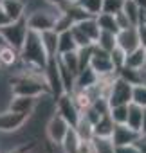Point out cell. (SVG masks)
Here are the masks:
<instances>
[{
	"instance_id": "obj_1",
	"label": "cell",
	"mask_w": 146,
	"mask_h": 153,
	"mask_svg": "<svg viewBox=\"0 0 146 153\" xmlns=\"http://www.w3.org/2000/svg\"><path fill=\"white\" fill-rule=\"evenodd\" d=\"M18 54H20L22 63H25L33 68H40V70H43L47 61H49V56H47V52L42 45V40H40V33L31 31V29L27 31L25 40H24Z\"/></svg>"
},
{
	"instance_id": "obj_2",
	"label": "cell",
	"mask_w": 146,
	"mask_h": 153,
	"mask_svg": "<svg viewBox=\"0 0 146 153\" xmlns=\"http://www.w3.org/2000/svg\"><path fill=\"white\" fill-rule=\"evenodd\" d=\"M61 11H63V9H61L60 6H51V7H45V9L33 11V13L25 15L27 29L36 31V33H42V31L52 29V27H54V22H56L58 15H60Z\"/></svg>"
},
{
	"instance_id": "obj_3",
	"label": "cell",
	"mask_w": 146,
	"mask_h": 153,
	"mask_svg": "<svg viewBox=\"0 0 146 153\" xmlns=\"http://www.w3.org/2000/svg\"><path fill=\"white\" fill-rule=\"evenodd\" d=\"M27 22H25V16L18 18V20H13V22H7L6 25L0 27V34H2L4 42L11 47H15L16 51H20L24 40H25V34H27Z\"/></svg>"
},
{
	"instance_id": "obj_4",
	"label": "cell",
	"mask_w": 146,
	"mask_h": 153,
	"mask_svg": "<svg viewBox=\"0 0 146 153\" xmlns=\"http://www.w3.org/2000/svg\"><path fill=\"white\" fill-rule=\"evenodd\" d=\"M69 128H70L69 123H67V121L56 112V108H54V112H52V114L49 115V119L45 121V126H43V137L47 139V142L60 146Z\"/></svg>"
},
{
	"instance_id": "obj_5",
	"label": "cell",
	"mask_w": 146,
	"mask_h": 153,
	"mask_svg": "<svg viewBox=\"0 0 146 153\" xmlns=\"http://www.w3.org/2000/svg\"><path fill=\"white\" fill-rule=\"evenodd\" d=\"M132 87L130 83H126L124 79H121L119 76H114V79L108 87V92H107V99H108V105L110 106H115V105H128L132 101Z\"/></svg>"
},
{
	"instance_id": "obj_6",
	"label": "cell",
	"mask_w": 146,
	"mask_h": 153,
	"mask_svg": "<svg viewBox=\"0 0 146 153\" xmlns=\"http://www.w3.org/2000/svg\"><path fill=\"white\" fill-rule=\"evenodd\" d=\"M89 67H90L98 76H110V74H115L114 65H112V59H110V54H108L107 51L99 49L98 45L92 47V54H90Z\"/></svg>"
},
{
	"instance_id": "obj_7",
	"label": "cell",
	"mask_w": 146,
	"mask_h": 153,
	"mask_svg": "<svg viewBox=\"0 0 146 153\" xmlns=\"http://www.w3.org/2000/svg\"><path fill=\"white\" fill-rule=\"evenodd\" d=\"M54 108H56V112L69 123V126L70 128H74L76 126V123H78V119H80V110L76 108V105H74V101H72V97H70V94H61L56 101H54Z\"/></svg>"
},
{
	"instance_id": "obj_8",
	"label": "cell",
	"mask_w": 146,
	"mask_h": 153,
	"mask_svg": "<svg viewBox=\"0 0 146 153\" xmlns=\"http://www.w3.org/2000/svg\"><path fill=\"white\" fill-rule=\"evenodd\" d=\"M27 117L29 115H25V114H18V112H15V110H2L0 112V131H16V130H20L24 124H25V121H27Z\"/></svg>"
},
{
	"instance_id": "obj_9",
	"label": "cell",
	"mask_w": 146,
	"mask_h": 153,
	"mask_svg": "<svg viewBox=\"0 0 146 153\" xmlns=\"http://www.w3.org/2000/svg\"><path fill=\"white\" fill-rule=\"evenodd\" d=\"M139 137H141V133L135 131V130H132V128L126 126V124H114V130H112V135H110L114 146L132 144V142H135Z\"/></svg>"
},
{
	"instance_id": "obj_10",
	"label": "cell",
	"mask_w": 146,
	"mask_h": 153,
	"mask_svg": "<svg viewBox=\"0 0 146 153\" xmlns=\"http://www.w3.org/2000/svg\"><path fill=\"white\" fill-rule=\"evenodd\" d=\"M115 43H117V47H121L124 52H130V51L141 47L139 36H137V31H135V25H132V27H128V29H121V31L115 34Z\"/></svg>"
},
{
	"instance_id": "obj_11",
	"label": "cell",
	"mask_w": 146,
	"mask_h": 153,
	"mask_svg": "<svg viewBox=\"0 0 146 153\" xmlns=\"http://www.w3.org/2000/svg\"><path fill=\"white\" fill-rule=\"evenodd\" d=\"M0 7H2V11L7 15L11 22L25 16V0H2Z\"/></svg>"
},
{
	"instance_id": "obj_12",
	"label": "cell",
	"mask_w": 146,
	"mask_h": 153,
	"mask_svg": "<svg viewBox=\"0 0 146 153\" xmlns=\"http://www.w3.org/2000/svg\"><path fill=\"white\" fill-rule=\"evenodd\" d=\"M36 99L38 97H29V96H13L11 101H9V110H15L18 114H25L29 115L36 105Z\"/></svg>"
},
{
	"instance_id": "obj_13",
	"label": "cell",
	"mask_w": 146,
	"mask_h": 153,
	"mask_svg": "<svg viewBox=\"0 0 146 153\" xmlns=\"http://www.w3.org/2000/svg\"><path fill=\"white\" fill-rule=\"evenodd\" d=\"M40 40H42V45H43L47 56L49 58H56L58 56V33L54 29L42 31L40 33Z\"/></svg>"
},
{
	"instance_id": "obj_14",
	"label": "cell",
	"mask_w": 146,
	"mask_h": 153,
	"mask_svg": "<svg viewBox=\"0 0 146 153\" xmlns=\"http://www.w3.org/2000/svg\"><path fill=\"white\" fill-rule=\"evenodd\" d=\"M20 61V54L15 47L4 43L0 45V67L2 68H13Z\"/></svg>"
},
{
	"instance_id": "obj_15",
	"label": "cell",
	"mask_w": 146,
	"mask_h": 153,
	"mask_svg": "<svg viewBox=\"0 0 146 153\" xmlns=\"http://www.w3.org/2000/svg\"><path fill=\"white\" fill-rule=\"evenodd\" d=\"M99 79V76L87 65L85 68H81L76 74V81H74V88H89L92 85H96Z\"/></svg>"
},
{
	"instance_id": "obj_16",
	"label": "cell",
	"mask_w": 146,
	"mask_h": 153,
	"mask_svg": "<svg viewBox=\"0 0 146 153\" xmlns=\"http://www.w3.org/2000/svg\"><path fill=\"white\" fill-rule=\"evenodd\" d=\"M141 119H142V106L135 105V103H128L126 106V126H130L132 130L139 131L141 130Z\"/></svg>"
},
{
	"instance_id": "obj_17",
	"label": "cell",
	"mask_w": 146,
	"mask_h": 153,
	"mask_svg": "<svg viewBox=\"0 0 146 153\" xmlns=\"http://www.w3.org/2000/svg\"><path fill=\"white\" fill-rule=\"evenodd\" d=\"M123 67H128V68H142V67H146L144 47H137V49L126 52V58H124V65Z\"/></svg>"
},
{
	"instance_id": "obj_18",
	"label": "cell",
	"mask_w": 146,
	"mask_h": 153,
	"mask_svg": "<svg viewBox=\"0 0 146 153\" xmlns=\"http://www.w3.org/2000/svg\"><path fill=\"white\" fill-rule=\"evenodd\" d=\"M80 140H81V139L78 137L76 130H74V128H69L67 133H65V137H63V140H61V144H60L61 153H78Z\"/></svg>"
},
{
	"instance_id": "obj_19",
	"label": "cell",
	"mask_w": 146,
	"mask_h": 153,
	"mask_svg": "<svg viewBox=\"0 0 146 153\" xmlns=\"http://www.w3.org/2000/svg\"><path fill=\"white\" fill-rule=\"evenodd\" d=\"M56 63H58V72H60V79H61V87H63V92L70 94L74 90V81H76V76L72 74L58 58H56Z\"/></svg>"
},
{
	"instance_id": "obj_20",
	"label": "cell",
	"mask_w": 146,
	"mask_h": 153,
	"mask_svg": "<svg viewBox=\"0 0 146 153\" xmlns=\"http://www.w3.org/2000/svg\"><path fill=\"white\" fill-rule=\"evenodd\" d=\"M74 25H76L89 40L96 42V38H98V34H99V27H98V24H96V16H90V18H85V20H81V22H76Z\"/></svg>"
},
{
	"instance_id": "obj_21",
	"label": "cell",
	"mask_w": 146,
	"mask_h": 153,
	"mask_svg": "<svg viewBox=\"0 0 146 153\" xmlns=\"http://www.w3.org/2000/svg\"><path fill=\"white\" fill-rule=\"evenodd\" d=\"M76 49H78V45H76L74 38L70 34V29L58 33V56L65 54V52H70V51H76Z\"/></svg>"
},
{
	"instance_id": "obj_22",
	"label": "cell",
	"mask_w": 146,
	"mask_h": 153,
	"mask_svg": "<svg viewBox=\"0 0 146 153\" xmlns=\"http://www.w3.org/2000/svg\"><path fill=\"white\" fill-rule=\"evenodd\" d=\"M96 24H98L99 31H108V33H114V34L119 33V27L115 24V18L110 13H98L96 15Z\"/></svg>"
},
{
	"instance_id": "obj_23",
	"label": "cell",
	"mask_w": 146,
	"mask_h": 153,
	"mask_svg": "<svg viewBox=\"0 0 146 153\" xmlns=\"http://www.w3.org/2000/svg\"><path fill=\"white\" fill-rule=\"evenodd\" d=\"M112 130H114V123L108 117V114H105L94 124V137H110L112 135Z\"/></svg>"
},
{
	"instance_id": "obj_24",
	"label": "cell",
	"mask_w": 146,
	"mask_h": 153,
	"mask_svg": "<svg viewBox=\"0 0 146 153\" xmlns=\"http://www.w3.org/2000/svg\"><path fill=\"white\" fill-rule=\"evenodd\" d=\"M74 130H76V133H78V137H80L81 140H90V139L94 137V126H92V123H89L83 115H80V119H78Z\"/></svg>"
},
{
	"instance_id": "obj_25",
	"label": "cell",
	"mask_w": 146,
	"mask_h": 153,
	"mask_svg": "<svg viewBox=\"0 0 146 153\" xmlns=\"http://www.w3.org/2000/svg\"><path fill=\"white\" fill-rule=\"evenodd\" d=\"M94 45H98L99 49L110 52V51L117 45V43H115V34H114V33H108V31H99V34H98V38H96V42H94Z\"/></svg>"
},
{
	"instance_id": "obj_26",
	"label": "cell",
	"mask_w": 146,
	"mask_h": 153,
	"mask_svg": "<svg viewBox=\"0 0 146 153\" xmlns=\"http://www.w3.org/2000/svg\"><path fill=\"white\" fill-rule=\"evenodd\" d=\"M58 59L72 72V74H78L80 72V59H78V54H76V51H70V52H65V54H60L58 56Z\"/></svg>"
},
{
	"instance_id": "obj_27",
	"label": "cell",
	"mask_w": 146,
	"mask_h": 153,
	"mask_svg": "<svg viewBox=\"0 0 146 153\" xmlns=\"http://www.w3.org/2000/svg\"><path fill=\"white\" fill-rule=\"evenodd\" d=\"M115 76H119L121 79H124L130 85H137L141 83V68H128V67H121Z\"/></svg>"
},
{
	"instance_id": "obj_28",
	"label": "cell",
	"mask_w": 146,
	"mask_h": 153,
	"mask_svg": "<svg viewBox=\"0 0 146 153\" xmlns=\"http://www.w3.org/2000/svg\"><path fill=\"white\" fill-rule=\"evenodd\" d=\"M94 153H114V142L110 137H92Z\"/></svg>"
},
{
	"instance_id": "obj_29",
	"label": "cell",
	"mask_w": 146,
	"mask_h": 153,
	"mask_svg": "<svg viewBox=\"0 0 146 153\" xmlns=\"http://www.w3.org/2000/svg\"><path fill=\"white\" fill-rule=\"evenodd\" d=\"M126 106L128 105H115L108 108V117L114 124H124L126 123Z\"/></svg>"
},
{
	"instance_id": "obj_30",
	"label": "cell",
	"mask_w": 146,
	"mask_h": 153,
	"mask_svg": "<svg viewBox=\"0 0 146 153\" xmlns=\"http://www.w3.org/2000/svg\"><path fill=\"white\" fill-rule=\"evenodd\" d=\"M132 103L146 108V85L137 83L132 87Z\"/></svg>"
},
{
	"instance_id": "obj_31",
	"label": "cell",
	"mask_w": 146,
	"mask_h": 153,
	"mask_svg": "<svg viewBox=\"0 0 146 153\" xmlns=\"http://www.w3.org/2000/svg\"><path fill=\"white\" fill-rule=\"evenodd\" d=\"M72 25H74V22L70 20V16L65 13V11H61L60 15H58V18H56V22H54V31L56 33H61V31H69Z\"/></svg>"
},
{
	"instance_id": "obj_32",
	"label": "cell",
	"mask_w": 146,
	"mask_h": 153,
	"mask_svg": "<svg viewBox=\"0 0 146 153\" xmlns=\"http://www.w3.org/2000/svg\"><path fill=\"white\" fill-rule=\"evenodd\" d=\"M108 54H110V59H112L114 70L117 72V70H119V68L124 65V58H126V52H124L121 47H117V45H115V47H114V49H112Z\"/></svg>"
},
{
	"instance_id": "obj_33",
	"label": "cell",
	"mask_w": 146,
	"mask_h": 153,
	"mask_svg": "<svg viewBox=\"0 0 146 153\" xmlns=\"http://www.w3.org/2000/svg\"><path fill=\"white\" fill-rule=\"evenodd\" d=\"M78 6H81L87 13H90L92 16H96L98 13H101V4L103 0H78Z\"/></svg>"
},
{
	"instance_id": "obj_34",
	"label": "cell",
	"mask_w": 146,
	"mask_h": 153,
	"mask_svg": "<svg viewBox=\"0 0 146 153\" xmlns=\"http://www.w3.org/2000/svg\"><path fill=\"white\" fill-rule=\"evenodd\" d=\"M126 16H128V20L135 25L137 24V13H139V6L133 2V0H124V4H123V9H121Z\"/></svg>"
},
{
	"instance_id": "obj_35",
	"label": "cell",
	"mask_w": 146,
	"mask_h": 153,
	"mask_svg": "<svg viewBox=\"0 0 146 153\" xmlns=\"http://www.w3.org/2000/svg\"><path fill=\"white\" fill-rule=\"evenodd\" d=\"M123 4L124 0H103L101 4V13H110V15H115L123 9Z\"/></svg>"
},
{
	"instance_id": "obj_36",
	"label": "cell",
	"mask_w": 146,
	"mask_h": 153,
	"mask_svg": "<svg viewBox=\"0 0 146 153\" xmlns=\"http://www.w3.org/2000/svg\"><path fill=\"white\" fill-rule=\"evenodd\" d=\"M70 34H72V38H74V42H76L78 47H85V45H92V43H94V42L89 40V38H87V36L76 27V25H72V27H70Z\"/></svg>"
},
{
	"instance_id": "obj_37",
	"label": "cell",
	"mask_w": 146,
	"mask_h": 153,
	"mask_svg": "<svg viewBox=\"0 0 146 153\" xmlns=\"http://www.w3.org/2000/svg\"><path fill=\"white\" fill-rule=\"evenodd\" d=\"M114 18H115V24H117V27H119V31L121 29H128V27H132L133 24L128 20V16L123 13V11H119V13H115L114 15Z\"/></svg>"
},
{
	"instance_id": "obj_38",
	"label": "cell",
	"mask_w": 146,
	"mask_h": 153,
	"mask_svg": "<svg viewBox=\"0 0 146 153\" xmlns=\"http://www.w3.org/2000/svg\"><path fill=\"white\" fill-rule=\"evenodd\" d=\"M114 153H141L137 149V146L132 144H121V146H114Z\"/></svg>"
},
{
	"instance_id": "obj_39",
	"label": "cell",
	"mask_w": 146,
	"mask_h": 153,
	"mask_svg": "<svg viewBox=\"0 0 146 153\" xmlns=\"http://www.w3.org/2000/svg\"><path fill=\"white\" fill-rule=\"evenodd\" d=\"M135 31H137L141 47H146V24H137L135 25Z\"/></svg>"
},
{
	"instance_id": "obj_40",
	"label": "cell",
	"mask_w": 146,
	"mask_h": 153,
	"mask_svg": "<svg viewBox=\"0 0 146 153\" xmlns=\"http://www.w3.org/2000/svg\"><path fill=\"white\" fill-rule=\"evenodd\" d=\"M141 135H146V108H142V119H141Z\"/></svg>"
},
{
	"instance_id": "obj_41",
	"label": "cell",
	"mask_w": 146,
	"mask_h": 153,
	"mask_svg": "<svg viewBox=\"0 0 146 153\" xmlns=\"http://www.w3.org/2000/svg\"><path fill=\"white\" fill-rule=\"evenodd\" d=\"M7 22H11L9 18H7V15L2 11V7H0V27H2V25H6Z\"/></svg>"
},
{
	"instance_id": "obj_42",
	"label": "cell",
	"mask_w": 146,
	"mask_h": 153,
	"mask_svg": "<svg viewBox=\"0 0 146 153\" xmlns=\"http://www.w3.org/2000/svg\"><path fill=\"white\" fill-rule=\"evenodd\" d=\"M133 2H135L139 7H146V0H133Z\"/></svg>"
},
{
	"instance_id": "obj_43",
	"label": "cell",
	"mask_w": 146,
	"mask_h": 153,
	"mask_svg": "<svg viewBox=\"0 0 146 153\" xmlns=\"http://www.w3.org/2000/svg\"><path fill=\"white\" fill-rule=\"evenodd\" d=\"M6 42H4V38H2V34H0V45H4Z\"/></svg>"
},
{
	"instance_id": "obj_44",
	"label": "cell",
	"mask_w": 146,
	"mask_h": 153,
	"mask_svg": "<svg viewBox=\"0 0 146 153\" xmlns=\"http://www.w3.org/2000/svg\"><path fill=\"white\" fill-rule=\"evenodd\" d=\"M67 2H78V0H67Z\"/></svg>"
},
{
	"instance_id": "obj_45",
	"label": "cell",
	"mask_w": 146,
	"mask_h": 153,
	"mask_svg": "<svg viewBox=\"0 0 146 153\" xmlns=\"http://www.w3.org/2000/svg\"><path fill=\"white\" fill-rule=\"evenodd\" d=\"M144 54H146V47H144Z\"/></svg>"
},
{
	"instance_id": "obj_46",
	"label": "cell",
	"mask_w": 146,
	"mask_h": 153,
	"mask_svg": "<svg viewBox=\"0 0 146 153\" xmlns=\"http://www.w3.org/2000/svg\"><path fill=\"white\" fill-rule=\"evenodd\" d=\"M0 2H2V0H0Z\"/></svg>"
}]
</instances>
